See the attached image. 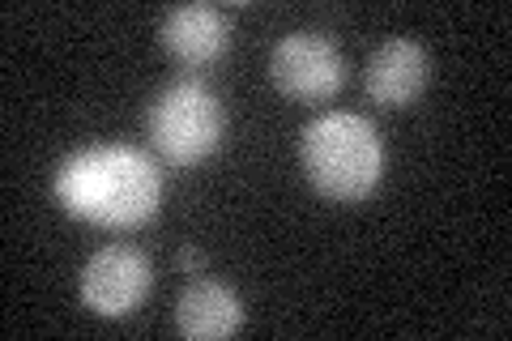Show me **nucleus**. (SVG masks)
<instances>
[{
	"label": "nucleus",
	"mask_w": 512,
	"mask_h": 341,
	"mask_svg": "<svg viewBox=\"0 0 512 341\" xmlns=\"http://www.w3.org/2000/svg\"><path fill=\"white\" fill-rule=\"evenodd\" d=\"M175 265H180L184 273H197V269H201V252H197V248H180V256H175Z\"/></svg>",
	"instance_id": "obj_9"
},
{
	"label": "nucleus",
	"mask_w": 512,
	"mask_h": 341,
	"mask_svg": "<svg viewBox=\"0 0 512 341\" xmlns=\"http://www.w3.org/2000/svg\"><path fill=\"white\" fill-rule=\"evenodd\" d=\"M167 52L188 64V69H205L214 64L231 43V26L222 18V9L214 5H175L167 18H163V30H158Z\"/></svg>",
	"instance_id": "obj_7"
},
{
	"label": "nucleus",
	"mask_w": 512,
	"mask_h": 341,
	"mask_svg": "<svg viewBox=\"0 0 512 341\" xmlns=\"http://www.w3.org/2000/svg\"><path fill=\"white\" fill-rule=\"evenodd\" d=\"M150 261L128 243H107L82 269V303L94 316L120 320L150 295Z\"/></svg>",
	"instance_id": "obj_5"
},
{
	"label": "nucleus",
	"mask_w": 512,
	"mask_h": 341,
	"mask_svg": "<svg viewBox=\"0 0 512 341\" xmlns=\"http://www.w3.org/2000/svg\"><path fill=\"white\" fill-rule=\"evenodd\" d=\"M52 192L64 214L128 231L158 214L163 175H158L154 158L133 145H86L60 162Z\"/></svg>",
	"instance_id": "obj_1"
},
{
	"label": "nucleus",
	"mask_w": 512,
	"mask_h": 341,
	"mask_svg": "<svg viewBox=\"0 0 512 341\" xmlns=\"http://www.w3.org/2000/svg\"><path fill=\"white\" fill-rule=\"evenodd\" d=\"M299 162L312 188L329 201H363L380 184L384 145L355 111H325L299 137Z\"/></svg>",
	"instance_id": "obj_2"
},
{
	"label": "nucleus",
	"mask_w": 512,
	"mask_h": 341,
	"mask_svg": "<svg viewBox=\"0 0 512 341\" xmlns=\"http://www.w3.org/2000/svg\"><path fill=\"white\" fill-rule=\"evenodd\" d=\"M269 73L274 86L295 103H325L329 94L342 86V56L329 35L316 30H295V35L278 39L274 56H269Z\"/></svg>",
	"instance_id": "obj_4"
},
{
	"label": "nucleus",
	"mask_w": 512,
	"mask_h": 341,
	"mask_svg": "<svg viewBox=\"0 0 512 341\" xmlns=\"http://www.w3.org/2000/svg\"><path fill=\"white\" fill-rule=\"evenodd\" d=\"M150 141L163 162L171 167H197L210 158L222 133H227V111H222L218 94L201 81H171V86L150 103Z\"/></svg>",
	"instance_id": "obj_3"
},
{
	"label": "nucleus",
	"mask_w": 512,
	"mask_h": 341,
	"mask_svg": "<svg viewBox=\"0 0 512 341\" xmlns=\"http://www.w3.org/2000/svg\"><path fill=\"white\" fill-rule=\"evenodd\" d=\"M427 77H431L427 47L414 43V39H389V43L376 47L372 60H367L363 86H367V99H372L376 107L397 111V107H410L414 99H419Z\"/></svg>",
	"instance_id": "obj_6"
},
{
	"label": "nucleus",
	"mask_w": 512,
	"mask_h": 341,
	"mask_svg": "<svg viewBox=\"0 0 512 341\" xmlns=\"http://www.w3.org/2000/svg\"><path fill=\"white\" fill-rule=\"evenodd\" d=\"M239 324H244V307H239L235 290L222 282H192L175 303V329L192 341L231 337Z\"/></svg>",
	"instance_id": "obj_8"
}]
</instances>
